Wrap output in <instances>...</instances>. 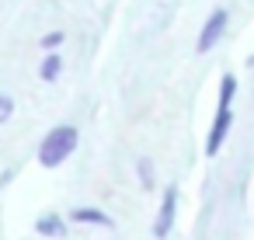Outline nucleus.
<instances>
[{
	"instance_id": "f257e3e1",
	"label": "nucleus",
	"mask_w": 254,
	"mask_h": 240,
	"mask_svg": "<svg viewBox=\"0 0 254 240\" xmlns=\"http://www.w3.org/2000/svg\"><path fill=\"white\" fill-rule=\"evenodd\" d=\"M233 94H237V77H233V73H226V77H223V84H219L216 119H212V129H209V139H205V153H209V157H216V153H219V146H223V139H226V132H230V125H233V112H230Z\"/></svg>"
},
{
	"instance_id": "f03ea898",
	"label": "nucleus",
	"mask_w": 254,
	"mask_h": 240,
	"mask_svg": "<svg viewBox=\"0 0 254 240\" xmlns=\"http://www.w3.org/2000/svg\"><path fill=\"white\" fill-rule=\"evenodd\" d=\"M77 143H80L77 125H56V129H49L46 139H42V146H39V164L42 167H60L77 150Z\"/></svg>"
},
{
	"instance_id": "7ed1b4c3",
	"label": "nucleus",
	"mask_w": 254,
	"mask_h": 240,
	"mask_svg": "<svg viewBox=\"0 0 254 240\" xmlns=\"http://www.w3.org/2000/svg\"><path fill=\"white\" fill-rule=\"evenodd\" d=\"M174 212H178V188H164V198H160V209H157V219H153V237L164 240L171 230H174Z\"/></svg>"
},
{
	"instance_id": "20e7f679",
	"label": "nucleus",
	"mask_w": 254,
	"mask_h": 240,
	"mask_svg": "<svg viewBox=\"0 0 254 240\" xmlns=\"http://www.w3.org/2000/svg\"><path fill=\"white\" fill-rule=\"evenodd\" d=\"M226 18H230V14H226V7H216V11L209 14V21L202 25L198 46H195L198 53H209V49H212V46L219 42V35H223V28H226Z\"/></svg>"
},
{
	"instance_id": "39448f33",
	"label": "nucleus",
	"mask_w": 254,
	"mask_h": 240,
	"mask_svg": "<svg viewBox=\"0 0 254 240\" xmlns=\"http://www.w3.org/2000/svg\"><path fill=\"white\" fill-rule=\"evenodd\" d=\"M70 219H73L77 226H105V230H112V226H115V219H112L108 212H101V209H91V205H80V209H73V212H70Z\"/></svg>"
},
{
	"instance_id": "423d86ee",
	"label": "nucleus",
	"mask_w": 254,
	"mask_h": 240,
	"mask_svg": "<svg viewBox=\"0 0 254 240\" xmlns=\"http://www.w3.org/2000/svg\"><path fill=\"white\" fill-rule=\"evenodd\" d=\"M35 230L42 233V237H66V219L63 216H56V212H46V216H39L35 219Z\"/></svg>"
},
{
	"instance_id": "0eeeda50",
	"label": "nucleus",
	"mask_w": 254,
	"mask_h": 240,
	"mask_svg": "<svg viewBox=\"0 0 254 240\" xmlns=\"http://www.w3.org/2000/svg\"><path fill=\"white\" fill-rule=\"evenodd\" d=\"M60 73H63V56L49 53V56L42 60V66H39V77H42L46 84H53V80H60Z\"/></svg>"
},
{
	"instance_id": "6e6552de",
	"label": "nucleus",
	"mask_w": 254,
	"mask_h": 240,
	"mask_svg": "<svg viewBox=\"0 0 254 240\" xmlns=\"http://www.w3.org/2000/svg\"><path fill=\"white\" fill-rule=\"evenodd\" d=\"M11 115H14V98L11 94H0V125H4Z\"/></svg>"
},
{
	"instance_id": "1a4fd4ad",
	"label": "nucleus",
	"mask_w": 254,
	"mask_h": 240,
	"mask_svg": "<svg viewBox=\"0 0 254 240\" xmlns=\"http://www.w3.org/2000/svg\"><path fill=\"white\" fill-rule=\"evenodd\" d=\"M139 181H143V188H153V164L146 157L139 160Z\"/></svg>"
},
{
	"instance_id": "9d476101",
	"label": "nucleus",
	"mask_w": 254,
	"mask_h": 240,
	"mask_svg": "<svg viewBox=\"0 0 254 240\" xmlns=\"http://www.w3.org/2000/svg\"><path fill=\"white\" fill-rule=\"evenodd\" d=\"M63 39H66L63 32H53V35H46V39H42V49H56V46H60Z\"/></svg>"
}]
</instances>
